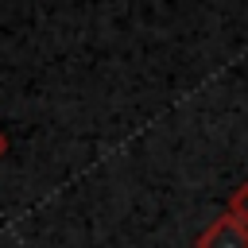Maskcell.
<instances>
[{
	"label": "cell",
	"mask_w": 248,
	"mask_h": 248,
	"mask_svg": "<svg viewBox=\"0 0 248 248\" xmlns=\"http://www.w3.org/2000/svg\"><path fill=\"white\" fill-rule=\"evenodd\" d=\"M225 213H229L232 221L248 225V182H240V186L229 194V205H225Z\"/></svg>",
	"instance_id": "7a4b0ae2"
},
{
	"label": "cell",
	"mask_w": 248,
	"mask_h": 248,
	"mask_svg": "<svg viewBox=\"0 0 248 248\" xmlns=\"http://www.w3.org/2000/svg\"><path fill=\"white\" fill-rule=\"evenodd\" d=\"M4 155H8V136L0 132V159H4Z\"/></svg>",
	"instance_id": "3957f363"
},
{
	"label": "cell",
	"mask_w": 248,
	"mask_h": 248,
	"mask_svg": "<svg viewBox=\"0 0 248 248\" xmlns=\"http://www.w3.org/2000/svg\"><path fill=\"white\" fill-rule=\"evenodd\" d=\"M194 248H248V225H240L229 213H221L217 221H209L202 229V236L194 240Z\"/></svg>",
	"instance_id": "6da1fadb"
}]
</instances>
